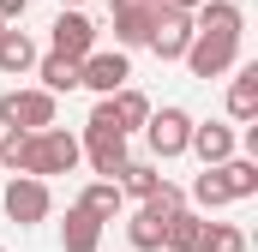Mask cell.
Returning <instances> with one entry per match:
<instances>
[{"mask_svg":"<svg viewBox=\"0 0 258 252\" xmlns=\"http://www.w3.org/2000/svg\"><path fill=\"white\" fill-rule=\"evenodd\" d=\"M78 150L90 156V168L102 174V180H120V168H126V132L108 120V102H96L90 108V120H84V138H78Z\"/></svg>","mask_w":258,"mask_h":252,"instance_id":"1","label":"cell"},{"mask_svg":"<svg viewBox=\"0 0 258 252\" xmlns=\"http://www.w3.org/2000/svg\"><path fill=\"white\" fill-rule=\"evenodd\" d=\"M174 210H186V192L162 180V186H156L150 198H144V204H138V210H132L126 240H132L138 252H162V228H168V216H174Z\"/></svg>","mask_w":258,"mask_h":252,"instance_id":"2","label":"cell"},{"mask_svg":"<svg viewBox=\"0 0 258 252\" xmlns=\"http://www.w3.org/2000/svg\"><path fill=\"white\" fill-rule=\"evenodd\" d=\"M78 162H84V150H78V138H72L66 126L30 132V156H24V174H30V180H48V174H72Z\"/></svg>","mask_w":258,"mask_h":252,"instance_id":"3","label":"cell"},{"mask_svg":"<svg viewBox=\"0 0 258 252\" xmlns=\"http://www.w3.org/2000/svg\"><path fill=\"white\" fill-rule=\"evenodd\" d=\"M144 138H150V156L156 162H174V156H186V144H192V114L186 108H150V120H144Z\"/></svg>","mask_w":258,"mask_h":252,"instance_id":"4","label":"cell"},{"mask_svg":"<svg viewBox=\"0 0 258 252\" xmlns=\"http://www.w3.org/2000/svg\"><path fill=\"white\" fill-rule=\"evenodd\" d=\"M0 126L6 132H48L54 126V96L48 90H6L0 96Z\"/></svg>","mask_w":258,"mask_h":252,"instance_id":"5","label":"cell"},{"mask_svg":"<svg viewBox=\"0 0 258 252\" xmlns=\"http://www.w3.org/2000/svg\"><path fill=\"white\" fill-rule=\"evenodd\" d=\"M0 204H6V216H12L18 228H30V222H48V210H54V192H48V180L12 174V180H6V192H0Z\"/></svg>","mask_w":258,"mask_h":252,"instance_id":"6","label":"cell"},{"mask_svg":"<svg viewBox=\"0 0 258 252\" xmlns=\"http://www.w3.org/2000/svg\"><path fill=\"white\" fill-rule=\"evenodd\" d=\"M144 48H150L156 60H186V48H192V12L162 6L156 24H150V36H144Z\"/></svg>","mask_w":258,"mask_h":252,"instance_id":"7","label":"cell"},{"mask_svg":"<svg viewBox=\"0 0 258 252\" xmlns=\"http://www.w3.org/2000/svg\"><path fill=\"white\" fill-rule=\"evenodd\" d=\"M132 78V60L114 48V54H84L78 60V90H96V96H114V90H126Z\"/></svg>","mask_w":258,"mask_h":252,"instance_id":"8","label":"cell"},{"mask_svg":"<svg viewBox=\"0 0 258 252\" xmlns=\"http://www.w3.org/2000/svg\"><path fill=\"white\" fill-rule=\"evenodd\" d=\"M186 66H192V78H222V72H234V66H240V42H222V36H198V30H192Z\"/></svg>","mask_w":258,"mask_h":252,"instance_id":"9","label":"cell"},{"mask_svg":"<svg viewBox=\"0 0 258 252\" xmlns=\"http://www.w3.org/2000/svg\"><path fill=\"white\" fill-rule=\"evenodd\" d=\"M48 54H66V60L96 54V24H90L84 12H60V18H54V48H48Z\"/></svg>","mask_w":258,"mask_h":252,"instance_id":"10","label":"cell"},{"mask_svg":"<svg viewBox=\"0 0 258 252\" xmlns=\"http://www.w3.org/2000/svg\"><path fill=\"white\" fill-rule=\"evenodd\" d=\"M192 30H198V36H222V42H240L246 18H240V6H234V0H204V6L192 12Z\"/></svg>","mask_w":258,"mask_h":252,"instance_id":"11","label":"cell"},{"mask_svg":"<svg viewBox=\"0 0 258 252\" xmlns=\"http://www.w3.org/2000/svg\"><path fill=\"white\" fill-rule=\"evenodd\" d=\"M186 150H192L204 168H222V162L234 156V132H228L222 120H204V126L192 120V144H186Z\"/></svg>","mask_w":258,"mask_h":252,"instance_id":"12","label":"cell"},{"mask_svg":"<svg viewBox=\"0 0 258 252\" xmlns=\"http://www.w3.org/2000/svg\"><path fill=\"white\" fill-rule=\"evenodd\" d=\"M96 102H108V120L120 126L126 138H132V132H144V120H150V96L132 90V84H126V90H114V96H96Z\"/></svg>","mask_w":258,"mask_h":252,"instance_id":"13","label":"cell"},{"mask_svg":"<svg viewBox=\"0 0 258 252\" xmlns=\"http://www.w3.org/2000/svg\"><path fill=\"white\" fill-rule=\"evenodd\" d=\"M60 246H66V252H96V246H102V222H96L90 210L72 204L66 222H60Z\"/></svg>","mask_w":258,"mask_h":252,"instance_id":"14","label":"cell"},{"mask_svg":"<svg viewBox=\"0 0 258 252\" xmlns=\"http://www.w3.org/2000/svg\"><path fill=\"white\" fill-rule=\"evenodd\" d=\"M198 240H204V216L198 210H174L168 228H162V246L168 252H198Z\"/></svg>","mask_w":258,"mask_h":252,"instance_id":"15","label":"cell"},{"mask_svg":"<svg viewBox=\"0 0 258 252\" xmlns=\"http://www.w3.org/2000/svg\"><path fill=\"white\" fill-rule=\"evenodd\" d=\"M156 12H162V6H132V12H114V42H120V54H126V48H138V42L150 36Z\"/></svg>","mask_w":258,"mask_h":252,"instance_id":"16","label":"cell"},{"mask_svg":"<svg viewBox=\"0 0 258 252\" xmlns=\"http://www.w3.org/2000/svg\"><path fill=\"white\" fill-rule=\"evenodd\" d=\"M120 204H126V198H120L114 180H90V186L78 192V210H90L96 222H114V216H120Z\"/></svg>","mask_w":258,"mask_h":252,"instance_id":"17","label":"cell"},{"mask_svg":"<svg viewBox=\"0 0 258 252\" xmlns=\"http://www.w3.org/2000/svg\"><path fill=\"white\" fill-rule=\"evenodd\" d=\"M30 66H36V42H30L24 30H0V72L18 78V72H30Z\"/></svg>","mask_w":258,"mask_h":252,"instance_id":"18","label":"cell"},{"mask_svg":"<svg viewBox=\"0 0 258 252\" xmlns=\"http://www.w3.org/2000/svg\"><path fill=\"white\" fill-rule=\"evenodd\" d=\"M228 114L234 120H258V66H240L228 84Z\"/></svg>","mask_w":258,"mask_h":252,"instance_id":"19","label":"cell"},{"mask_svg":"<svg viewBox=\"0 0 258 252\" xmlns=\"http://www.w3.org/2000/svg\"><path fill=\"white\" fill-rule=\"evenodd\" d=\"M36 78H42V90H48V96L78 90V60H66V54H36Z\"/></svg>","mask_w":258,"mask_h":252,"instance_id":"20","label":"cell"},{"mask_svg":"<svg viewBox=\"0 0 258 252\" xmlns=\"http://www.w3.org/2000/svg\"><path fill=\"white\" fill-rule=\"evenodd\" d=\"M222 186H228V198H258V162L252 156H228L222 162Z\"/></svg>","mask_w":258,"mask_h":252,"instance_id":"21","label":"cell"},{"mask_svg":"<svg viewBox=\"0 0 258 252\" xmlns=\"http://www.w3.org/2000/svg\"><path fill=\"white\" fill-rule=\"evenodd\" d=\"M114 186H120V198H138V204H144V198H150V192L162 186V174H156V168H150V162H126V168H120V180H114Z\"/></svg>","mask_w":258,"mask_h":252,"instance_id":"22","label":"cell"},{"mask_svg":"<svg viewBox=\"0 0 258 252\" xmlns=\"http://www.w3.org/2000/svg\"><path fill=\"white\" fill-rule=\"evenodd\" d=\"M198 252H246V234L234 228V222H204V240Z\"/></svg>","mask_w":258,"mask_h":252,"instance_id":"23","label":"cell"},{"mask_svg":"<svg viewBox=\"0 0 258 252\" xmlns=\"http://www.w3.org/2000/svg\"><path fill=\"white\" fill-rule=\"evenodd\" d=\"M192 198H198V210H222V204H234L228 186H222V168H204V174L192 180Z\"/></svg>","mask_w":258,"mask_h":252,"instance_id":"24","label":"cell"},{"mask_svg":"<svg viewBox=\"0 0 258 252\" xmlns=\"http://www.w3.org/2000/svg\"><path fill=\"white\" fill-rule=\"evenodd\" d=\"M24 156H30V132H0V168L24 174Z\"/></svg>","mask_w":258,"mask_h":252,"instance_id":"25","label":"cell"},{"mask_svg":"<svg viewBox=\"0 0 258 252\" xmlns=\"http://www.w3.org/2000/svg\"><path fill=\"white\" fill-rule=\"evenodd\" d=\"M24 6H30V0H0V24H6V30H12V24H18V18H24Z\"/></svg>","mask_w":258,"mask_h":252,"instance_id":"26","label":"cell"},{"mask_svg":"<svg viewBox=\"0 0 258 252\" xmlns=\"http://www.w3.org/2000/svg\"><path fill=\"white\" fill-rule=\"evenodd\" d=\"M114 12H132V6H162V0H108Z\"/></svg>","mask_w":258,"mask_h":252,"instance_id":"27","label":"cell"},{"mask_svg":"<svg viewBox=\"0 0 258 252\" xmlns=\"http://www.w3.org/2000/svg\"><path fill=\"white\" fill-rule=\"evenodd\" d=\"M162 6H174V12H198L204 0H162Z\"/></svg>","mask_w":258,"mask_h":252,"instance_id":"28","label":"cell"},{"mask_svg":"<svg viewBox=\"0 0 258 252\" xmlns=\"http://www.w3.org/2000/svg\"><path fill=\"white\" fill-rule=\"evenodd\" d=\"M78 6H84V0H60V12H78Z\"/></svg>","mask_w":258,"mask_h":252,"instance_id":"29","label":"cell"},{"mask_svg":"<svg viewBox=\"0 0 258 252\" xmlns=\"http://www.w3.org/2000/svg\"><path fill=\"white\" fill-rule=\"evenodd\" d=\"M0 30H6V24H0Z\"/></svg>","mask_w":258,"mask_h":252,"instance_id":"30","label":"cell"},{"mask_svg":"<svg viewBox=\"0 0 258 252\" xmlns=\"http://www.w3.org/2000/svg\"><path fill=\"white\" fill-rule=\"evenodd\" d=\"M0 252H6V246H0Z\"/></svg>","mask_w":258,"mask_h":252,"instance_id":"31","label":"cell"}]
</instances>
